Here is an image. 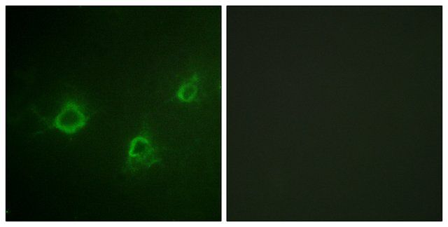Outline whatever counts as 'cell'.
I'll return each mask as SVG.
<instances>
[{
	"label": "cell",
	"mask_w": 448,
	"mask_h": 227,
	"mask_svg": "<svg viewBox=\"0 0 448 227\" xmlns=\"http://www.w3.org/2000/svg\"><path fill=\"white\" fill-rule=\"evenodd\" d=\"M92 115V109L83 97L66 95L50 117L40 118L47 129L73 136L85 128Z\"/></svg>",
	"instance_id": "7a4b0ae2"
},
{
	"label": "cell",
	"mask_w": 448,
	"mask_h": 227,
	"mask_svg": "<svg viewBox=\"0 0 448 227\" xmlns=\"http://www.w3.org/2000/svg\"><path fill=\"white\" fill-rule=\"evenodd\" d=\"M199 85L200 78L197 74H193L180 82L174 92V97L180 103L193 102L197 96Z\"/></svg>",
	"instance_id": "3957f363"
},
{
	"label": "cell",
	"mask_w": 448,
	"mask_h": 227,
	"mask_svg": "<svg viewBox=\"0 0 448 227\" xmlns=\"http://www.w3.org/2000/svg\"><path fill=\"white\" fill-rule=\"evenodd\" d=\"M162 160V149L155 141L149 123L144 120L140 130L128 143L122 171L130 174H139Z\"/></svg>",
	"instance_id": "6da1fadb"
}]
</instances>
